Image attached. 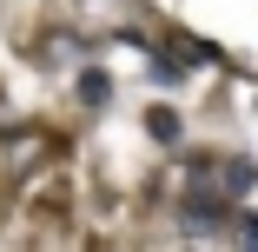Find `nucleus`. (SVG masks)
<instances>
[{
  "label": "nucleus",
  "instance_id": "nucleus-1",
  "mask_svg": "<svg viewBox=\"0 0 258 252\" xmlns=\"http://www.w3.org/2000/svg\"><path fill=\"white\" fill-rule=\"evenodd\" d=\"M80 99H86V107H106V99H113V80L106 73H80Z\"/></svg>",
  "mask_w": 258,
  "mask_h": 252
},
{
  "label": "nucleus",
  "instance_id": "nucleus-2",
  "mask_svg": "<svg viewBox=\"0 0 258 252\" xmlns=\"http://www.w3.org/2000/svg\"><path fill=\"white\" fill-rule=\"evenodd\" d=\"M146 126H152V133H159L166 146L179 139V113H172V107H152V113H146Z\"/></svg>",
  "mask_w": 258,
  "mask_h": 252
}]
</instances>
